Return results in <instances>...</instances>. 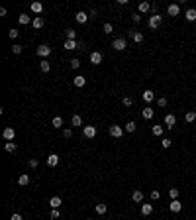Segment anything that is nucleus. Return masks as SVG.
I'll return each mask as SVG.
<instances>
[{
  "instance_id": "obj_39",
  "label": "nucleus",
  "mask_w": 196,
  "mask_h": 220,
  "mask_svg": "<svg viewBox=\"0 0 196 220\" xmlns=\"http://www.w3.org/2000/svg\"><path fill=\"white\" fill-rule=\"evenodd\" d=\"M112 30H114V26H112L110 22H106V24H104V32H106V34H112Z\"/></svg>"
},
{
  "instance_id": "obj_47",
  "label": "nucleus",
  "mask_w": 196,
  "mask_h": 220,
  "mask_svg": "<svg viewBox=\"0 0 196 220\" xmlns=\"http://www.w3.org/2000/svg\"><path fill=\"white\" fill-rule=\"evenodd\" d=\"M131 20H133V22H135V24H139V22H141V16H139V14H137V12H135V14L131 16Z\"/></svg>"
},
{
  "instance_id": "obj_50",
  "label": "nucleus",
  "mask_w": 196,
  "mask_h": 220,
  "mask_svg": "<svg viewBox=\"0 0 196 220\" xmlns=\"http://www.w3.org/2000/svg\"><path fill=\"white\" fill-rule=\"evenodd\" d=\"M12 220H22V216L20 214H12Z\"/></svg>"
},
{
  "instance_id": "obj_23",
  "label": "nucleus",
  "mask_w": 196,
  "mask_h": 220,
  "mask_svg": "<svg viewBox=\"0 0 196 220\" xmlns=\"http://www.w3.org/2000/svg\"><path fill=\"white\" fill-rule=\"evenodd\" d=\"M18 22L22 24V26H28V24H30V16H28V14H20L18 16Z\"/></svg>"
},
{
  "instance_id": "obj_40",
  "label": "nucleus",
  "mask_w": 196,
  "mask_h": 220,
  "mask_svg": "<svg viewBox=\"0 0 196 220\" xmlns=\"http://www.w3.org/2000/svg\"><path fill=\"white\" fill-rule=\"evenodd\" d=\"M159 198H161L159 191H151V201H159Z\"/></svg>"
},
{
  "instance_id": "obj_31",
  "label": "nucleus",
  "mask_w": 196,
  "mask_h": 220,
  "mask_svg": "<svg viewBox=\"0 0 196 220\" xmlns=\"http://www.w3.org/2000/svg\"><path fill=\"white\" fill-rule=\"evenodd\" d=\"M67 39L77 41V32H75V30H67Z\"/></svg>"
},
{
  "instance_id": "obj_26",
  "label": "nucleus",
  "mask_w": 196,
  "mask_h": 220,
  "mask_svg": "<svg viewBox=\"0 0 196 220\" xmlns=\"http://www.w3.org/2000/svg\"><path fill=\"white\" fill-rule=\"evenodd\" d=\"M61 126H63V118H61V116H55V118H53V128L59 130Z\"/></svg>"
},
{
  "instance_id": "obj_42",
  "label": "nucleus",
  "mask_w": 196,
  "mask_h": 220,
  "mask_svg": "<svg viewBox=\"0 0 196 220\" xmlns=\"http://www.w3.org/2000/svg\"><path fill=\"white\" fill-rule=\"evenodd\" d=\"M8 36H10V39H16V37H18V30H14V28H12V30L8 32Z\"/></svg>"
},
{
  "instance_id": "obj_28",
  "label": "nucleus",
  "mask_w": 196,
  "mask_h": 220,
  "mask_svg": "<svg viewBox=\"0 0 196 220\" xmlns=\"http://www.w3.org/2000/svg\"><path fill=\"white\" fill-rule=\"evenodd\" d=\"M71 124H73V126H81V124H82V118L78 114H75L73 118H71Z\"/></svg>"
},
{
  "instance_id": "obj_34",
  "label": "nucleus",
  "mask_w": 196,
  "mask_h": 220,
  "mask_svg": "<svg viewBox=\"0 0 196 220\" xmlns=\"http://www.w3.org/2000/svg\"><path fill=\"white\" fill-rule=\"evenodd\" d=\"M153 136H163V126H153Z\"/></svg>"
},
{
  "instance_id": "obj_21",
  "label": "nucleus",
  "mask_w": 196,
  "mask_h": 220,
  "mask_svg": "<svg viewBox=\"0 0 196 220\" xmlns=\"http://www.w3.org/2000/svg\"><path fill=\"white\" fill-rule=\"evenodd\" d=\"M151 212H153V205H143L141 206V214H143V216H149Z\"/></svg>"
},
{
  "instance_id": "obj_3",
  "label": "nucleus",
  "mask_w": 196,
  "mask_h": 220,
  "mask_svg": "<svg viewBox=\"0 0 196 220\" xmlns=\"http://www.w3.org/2000/svg\"><path fill=\"white\" fill-rule=\"evenodd\" d=\"M35 53L41 57V59H45V57H49V55H51V47H49V45H39Z\"/></svg>"
},
{
  "instance_id": "obj_4",
  "label": "nucleus",
  "mask_w": 196,
  "mask_h": 220,
  "mask_svg": "<svg viewBox=\"0 0 196 220\" xmlns=\"http://www.w3.org/2000/svg\"><path fill=\"white\" fill-rule=\"evenodd\" d=\"M2 136H4V140H8V142H12V140L16 138V130H14L12 126H8V128H4Z\"/></svg>"
},
{
  "instance_id": "obj_44",
  "label": "nucleus",
  "mask_w": 196,
  "mask_h": 220,
  "mask_svg": "<svg viewBox=\"0 0 196 220\" xmlns=\"http://www.w3.org/2000/svg\"><path fill=\"white\" fill-rule=\"evenodd\" d=\"M71 136H73V130H69V128H65V130H63V138H67V140H69Z\"/></svg>"
},
{
  "instance_id": "obj_2",
  "label": "nucleus",
  "mask_w": 196,
  "mask_h": 220,
  "mask_svg": "<svg viewBox=\"0 0 196 220\" xmlns=\"http://www.w3.org/2000/svg\"><path fill=\"white\" fill-rule=\"evenodd\" d=\"M161 20H163V18H161V16L159 14H153L151 16V18H149V28H151V30H157V28H159L161 26Z\"/></svg>"
},
{
  "instance_id": "obj_35",
  "label": "nucleus",
  "mask_w": 196,
  "mask_h": 220,
  "mask_svg": "<svg viewBox=\"0 0 196 220\" xmlns=\"http://www.w3.org/2000/svg\"><path fill=\"white\" fill-rule=\"evenodd\" d=\"M131 39L135 41V43H141V41H143V34H139V32H137V34H133Z\"/></svg>"
},
{
  "instance_id": "obj_16",
  "label": "nucleus",
  "mask_w": 196,
  "mask_h": 220,
  "mask_svg": "<svg viewBox=\"0 0 196 220\" xmlns=\"http://www.w3.org/2000/svg\"><path fill=\"white\" fill-rule=\"evenodd\" d=\"M63 47H65V49H81V45H78L77 41H71V39H67L65 43H63Z\"/></svg>"
},
{
  "instance_id": "obj_5",
  "label": "nucleus",
  "mask_w": 196,
  "mask_h": 220,
  "mask_svg": "<svg viewBox=\"0 0 196 220\" xmlns=\"http://www.w3.org/2000/svg\"><path fill=\"white\" fill-rule=\"evenodd\" d=\"M82 134H85V138L92 140L94 136H96V128H94V126H85V128H82Z\"/></svg>"
},
{
  "instance_id": "obj_11",
  "label": "nucleus",
  "mask_w": 196,
  "mask_h": 220,
  "mask_svg": "<svg viewBox=\"0 0 196 220\" xmlns=\"http://www.w3.org/2000/svg\"><path fill=\"white\" fill-rule=\"evenodd\" d=\"M178 12H181L178 4H169V8H167V14L169 16H178Z\"/></svg>"
},
{
  "instance_id": "obj_49",
  "label": "nucleus",
  "mask_w": 196,
  "mask_h": 220,
  "mask_svg": "<svg viewBox=\"0 0 196 220\" xmlns=\"http://www.w3.org/2000/svg\"><path fill=\"white\" fill-rule=\"evenodd\" d=\"M88 18H90V20H94V18H96V10H90V14H88Z\"/></svg>"
},
{
  "instance_id": "obj_30",
  "label": "nucleus",
  "mask_w": 196,
  "mask_h": 220,
  "mask_svg": "<svg viewBox=\"0 0 196 220\" xmlns=\"http://www.w3.org/2000/svg\"><path fill=\"white\" fill-rule=\"evenodd\" d=\"M39 69H41V71H43V73H49V69H51V65H49L47 63V61H41V63H39Z\"/></svg>"
},
{
  "instance_id": "obj_51",
  "label": "nucleus",
  "mask_w": 196,
  "mask_h": 220,
  "mask_svg": "<svg viewBox=\"0 0 196 220\" xmlns=\"http://www.w3.org/2000/svg\"><path fill=\"white\" fill-rule=\"evenodd\" d=\"M88 220H92V218H88Z\"/></svg>"
},
{
  "instance_id": "obj_12",
  "label": "nucleus",
  "mask_w": 196,
  "mask_h": 220,
  "mask_svg": "<svg viewBox=\"0 0 196 220\" xmlns=\"http://www.w3.org/2000/svg\"><path fill=\"white\" fill-rule=\"evenodd\" d=\"M47 165H49V167H55V165H59V155H57V153H51V155L47 157Z\"/></svg>"
},
{
  "instance_id": "obj_8",
  "label": "nucleus",
  "mask_w": 196,
  "mask_h": 220,
  "mask_svg": "<svg viewBox=\"0 0 196 220\" xmlns=\"http://www.w3.org/2000/svg\"><path fill=\"white\" fill-rule=\"evenodd\" d=\"M122 134H124L122 126H110V136L112 138H122Z\"/></svg>"
},
{
  "instance_id": "obj_7",
  "label": "nucleus",
  "mask_w": 196,
  "mask_h": 220,
  "mask_svg": "<svg viewBox=\"0 0 196 220\" xmlns=\"http://www.w3.org/2000/svg\"><path fill=\"white\" fill-rule=\"evenodd\" d=\"M90 63H92V65H100V63H102V53H100V51H92V53H90Z\"/></svg>"
},
{
  "instance_id": "obj_20",
  "label": "nucleus",
  "mask_w": 196,
  "mask_h": 220,
  "mask_svg": "<svg viewBox=\"0 0 196 220\" xmlns=\"http://www.w3.org/2000/svg\"><path fill=\"white\" fill-rule=\"evenodd\" d=\"M184 16H186V20H188V22H194V20H196V10H194V8H188Z\"/></svg>"
},
{
  "instance_id": "obj_6",
  "label": "nucleus",
  "mask_w": 196,
  "mask_h": 220,
  "mask_svg": "<svg viewBox=\"0 0 196 220\" xmlns=\"http://www.w3.org/2000/svg\"><path fill=\"white\" fill-rule=\"evenodd\" d=\"M169 208H171V212H181L182 210V202L178 201V198H174V201H171Z\"/></svg>"
},
{
  "instance_id": "obj_1",
  "label": "nucleus",
  "mask_w": 196,
  "mask_h": 220,
  "mask_svg": "<svg viewBox=\"0 0 196 220\" xmlns=\"http://www.w3.org/2000/svg\"><path fill=\"white\" fill-rule=\"evenodd\" d=\"M112 47H114L116 51H124V49L128 47V41L124 39V37H118V39H114V41H112Z\"/></svg>"
},
{
  "instance_id": "obj_27",
  "label": "nucleus",
  "mask_w": 196,
  "mask_h": 220,
  "mask_svg": "<svg viewBox=\"0 0 196 220\" xmlns=\"http://www.w3.org/2000/svg\"><path fill=\"white\" fill-rule=\"evenodd\" d=\"M153 96H155V94H153V90H145V93H143V100L145 102H151Z\"/></svg>"
},
{
  "instance_id": "obj_17",
  "label": "nucleus",
  "mask_w": 196,
  "mask_h": 220,
  "mask_svg": "<svg viewBox=\"0 0 196 220\" xmlns=\"http://www.w3.org/2000/svg\"><path fill=\"white\" fill-rule=\"evenodd\" d=\"M141 114H143L145 120H151L153 118V108H151V106H145V108L141 110Z\"/></svg>"
},
{
  "instance_id": "obj_43",
  "label": "nucleus",
  "mask_w": 196,
  "mask_h": 220,
  "mask_svg": "<svg viewBox=\"0 0 196 220\" xmlns=\"http://www.w3.org/2000/svg\"><path fill=\"white\" fill-rule=\"evenodd\" d=\"M157 104H159L161 108H165V106H167V98H163V96H161V98H157Z\"/></svg>"
},
{
  "instance_id": "obj_37",
  "label": "nucleus",
  "mask_w": 196,
  "mask_h": 220,
  "mask_svg": "<svg viewBox=\"0 0 196 220\" xmlns=\"http://www.w3.org/2000/svg\"><path fill=\"white\" fill-rule=\"evenodd\" d=\"M169 197L173 198V201H174V198H178V189H169Z\"/></svg>"
},
{
  "instance_id": "obj_38",
  "label": "nucleus",
  "mask_w": 196,
  "mask_h": 220,
  "mask_svg": "<svg viewBox=\"0 0 196 220\" xmlns=\"http://www.w3.org/2000/svg\"><path fill=\"white\" fill-rule=\"evenodd\" d=\"M12 53H16V55H20V53H22V45H20V43L12 45Z\"/></svg>"
},
{
  "instance_id": "obj_13",
  "label": "nucleus",
  "mask_w": 196,
  "mask_h": 220,
  "mask_svg": "<svg viewBox=\"0 0 196 220\" xmlns=\"http://www.w3.org/2000/svg\"><path fill=\"white\" fill-rule=\"evenodd\" d=\"M85 85H86V79L82 77V75H77V77H75V86H78V89H82Z\"/></svg>"
},
{
  "instance_id": "obj_41",
  "label": "nucleus",
  "mask_w": 196,
  "mask_h": 220,
  "mask_svg": "<svg viewBox=\"0 0 196 220\" xmlns=\"http://www.w3.org/2000/svg\"><path fill=\"white\" fill-rule=\"evenodd\" d=\"M71 67H73V69H78V67H81V61H78V59H71Z\"/></svg>"
},
{
  "instance_id": "obj_15",
  "label": "nucleus",
  "mask_w": 196,
  "mask_h": 220,
  "mask_svg": "<svg viewBox=\"0 0 196 220\" xmlns=\"http://www.w3.org/2000/svg\"><path fill=\"white\" fill-rule=\"evenodd\" d=\"M18 185H22V187L30 185V175H28V173H24V175H20V177H18Z\"/></svg>"
},
{
  "instance_id": "obj_24",
  "label": "nucleus",
  "mask_w": 196,
  "mask_h": 220,
  "mask_svg": "<svg viewBox=\"0 0 196 220\" xmlns=\"http://www.w3.org/2000/svg\"><path fill=\"white\" fill-rule=\"evenodd\" d=\"M194 118H196V112L194 110H188V112H186V114H184V120H186V122H194Z\"/></svg>"
},
{
  "instance_id": "obj_33",
  "label": "nucleus",
  "mask_w": 196,
  "mask_h": 220,
  "mask_svg": "<svg viewBox=\"0 0 196 220\" xmlns=\"http://www.w3.org/2000/svg\"><path fill=\"white\" fill-rule=\"evenodd\" d=\"M122 104H124V106H126V108H130V106L133 104V100H131V98H130V96H124V98H122Z\"/></svg>"
},
{
  "instance_id": "obj_18",
  "label": "nucleus",
  "mask_w": 196,
  "mask_h": 220,
  "mask_svg": "<svg viewBox=\"0 0 196 220\" xmlns=\"http://www.w3.org/2000/svg\"><path fill=\"white\" fill-rule=\"evenodd\" d=\"M32 26L35 28V30H39V28H43V18H41V16H37V18H33V20H32Z\"/></svg>"
},
{
  "instance_id": "obj_48",
  "label": "nucleus",
  "mask_w": 196,
  "mask_h": 220,
  "mask_svg": "<svg viewBox=\"0 0 196 220\" xmlns=\"http://www.w3.org/2000/svg\"><path fill=\"white\" fill-rule=\"evenodd\" d=\"M30 167H32V169L37 167V159H30Z\"/></svg>"
},
{
  "instance_id": "obj_29",
  "label": "nucleus",
  "mask_w": 196,
  "mask_h": 220,
  "mask_svg": "<svg viewBox=\"0 0 196 220\" xmlns=\"http://www.w3.org/2000/svg\"><path fill=\"white\" fill-rule=\"evenodd\" d=\"M149 10H151V4H149V2H141L139 4V12H141V14H143V12H149Z\"/></svg>"
},
{
  "instance_id": "obj_45",
  "label": "nucleus",
  "mask_w": 196,
  "mask_h": 220,
  "mask_svg": "<svg viewBox=\"0 0 196 220\" xmlns=\"http://www.w3.org/2000/svg\"><path fill=\"white\" fill-rule=\"evenodd\" d=\"M161 146H163V147H171V140L169 138H163V140H161Z\"/></svg>"
},
{
  "instance_id": "obj_36",
  "label": "nucleus",
  "mask_w": 196,
  "mask_h": 220,
  "mask_svg": "<svg viewBox=\"0 0 196 220\" xmlns=\"http://www.w3.org/2000/svg\"><path fill=\"white\" fill-rule=\"evenodd\" d=\"M96 212H98V214H106V205H102V202H100V205H96Z\"/></svg>"
},
{
  "instance_id": "obj_46",
  "label": "nucleus",
  "mask_w": 196,
  "mask_h": 220,
  "mask_svg": "<svg viewBox=\"0 0 196 220\" xmlns=\"http://www.w3.org/2000/svg\"><path fill=\"white\" fill-rule=\"evenodd\" d=\"M51 218H53V220L59 218V208H53V210H51Z\"/></svg>"
},
{
  "instance_id": "obj_14",
  "label": "nucleus",
  "mask_w": 196,
  "mask_h": 220,
  "mask_svg": "<svg viewBox=\"0 0 196 220\" xmlns=\"http://www.w3.org/2000/svg\"><path fill=\"white\" fill-rule=\"evenodd\" d=\"M61 205H63V201H61L59 197H51V201H49V206H51V208H59Z\"/></svg>"
},
{
  "instance_id": "obj_32",
  "label": "nucleus",
  "mask_w": 196,
  "mask_h": 220,
  "mask_svg": "<svg viewBox=\"0 0 196 220\" xmlns=\"http://www.w3.org/2000/svg\"><path fill=\"white\" fill-rule=\"evenodd\" d=\"M126 130H128V132H135V130H137V124L131 120V122H128V124H126Z\"/></svg>"
},
{
  "instance_id": "obj_10",
  "label": "nucleus",
  "mask_w": 196,
  "mask_h": 220,
  "mask_svg": "<svg viewBox=\"0 0 196 220\" xmlns=\"http://www.w3.org/2000/svg\"><path fill=\"white\" fill-rule=\"evenodd\" d=\"M75 20H77L78 24H86L88 22V14H86V12H77V14H75Z\"/></svg>"
},
{
  "instance_id": "obj_9",
  "label": "nucleus",
  "mask_w": 196,
  "mask_h": 220,
  "mask_svg": "<svg viewBox=\"0 0 196 220\" xmlns=\"http://www.w3.org/2000/svg\"><path fill=\"white\" fill-rule=\"evenodd\" d=\"M174 124H177V116H174V114H167V116H165V126L171 130Z\"/></svg>"
},
{
  "instance_id": "obj_25",
  "label": "nucleus",
  "mask_w": 196,
  "mask_h": 220,
  "mask_svg": "<svg viewBox=\"0 0 196 220\" xmlns=\"http://www.w3.org/2000/svg\"><path fill=\"white\" fill-rule=\"evenodd\" d=\"M4 149H6L8 153H14V151H16L18 147H16V144H14V142H6V146H4Z\"/></svg>"
},
{
  "instance_id": "obj_19",
  "label": "nucleus",
  "mask_w": 196,
  "mask_h": 220,
  "mask_svg": "<svg viewBox=\"0 0 196 220\" xmlns=\"http://www.w3.org/2000/svg\"><path fill=\"white\" fill-rule=\"evenodd\" d=\"M32 12L41 14V12H43V4H41V2H32Z\"/></svg>"
},
{
  "instance_id": "obj_22",
  "label": "nucleus",
  "mask_w": 196,
  "mask_h": 220,
  "mask_svg": "<svg viewBox=\"0 0 196 220\" xmlns=\"http://www.w3.org/2000/svg\"><path fill=\"white\" fill-rule=\"evenodd\" d=\"M131 198H133V202H141L143 201V193H141V191H133Z\"/></svg>"
}]
</instances>
